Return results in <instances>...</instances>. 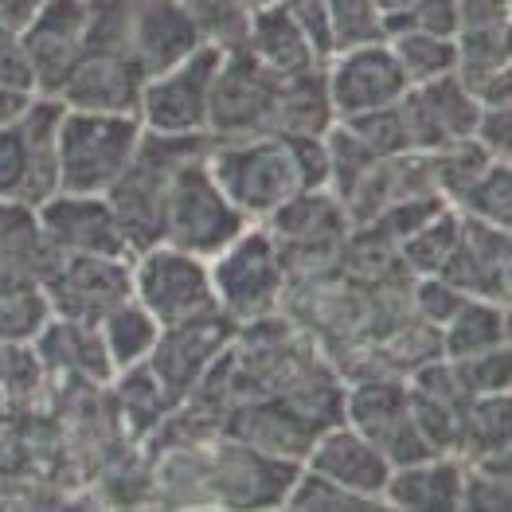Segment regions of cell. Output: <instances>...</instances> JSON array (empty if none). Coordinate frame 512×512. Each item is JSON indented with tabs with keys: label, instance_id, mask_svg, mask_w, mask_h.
I'll return each instance as SVG.
<instances>
[{
	"label": "cell",
	"instance_id": "obj_1",
	"mask_svg": "<svg viewBox=\"0 0 512 512\" xmlns=\"http://www.w3.org/2000/svg\"><path fill=\"white\" fill-rule=\"evenodd\" d=\"M90 4V51H114L129 59L141 79L180 63L204 40L200 24L180 0H86Z\"/></svg>",
	"mask_w": 512,
	"mask_h": 512
},
{
	"label": "cell",
	"instance_id": "obj_2",
	"mask_svg": "<svg viewBox=\"0 0 512 512\" xmlns=\"http://www.w3.org/2000/svg\"><path fill=\"white\" fill-rule=\"evenodd\" d=\"M208 145H212L208 133H192V137L149 133V129L141 133V145H137L133 161L114 180V188L106 192V204H110V212H114L122 235H126L129 255L161 243L172 180L188 161L204 157Z\"/></svg>",
	"mask_w": 512,
	"mask_h": 512
},
{
	"label": "cell",
	"instance_id": "obj_3",
	"mask_svg": "<svg viewBox=\"0 0 512 512\" xmlns=\"http://www.w3.org/2000/svg\"><path fill=\"white\" fill-rule=\"evenodd\" d=\"M137 114H98V110H59L55 126V172L59 192L106 196L126 172L141 145Z\"/></svg>",
	"mask_w": 512,
	"mask_h": 512
},
{
	"label": "cell",
	"instance_id": "obj_4",
	"mask_svg": "<svg viewBox=\"0 0 512 512\" xmlns=\"http://www.w3.org/2000/svg\"><path fill=\"white\" fill-rule=\"evenodd\" d=\"M208 169H212L215 184L223 188V196L251 223H266L282 204H290L298 192H305L294 145L282 133H258V137H243V141H212Z\"/></svg>",
	"mask_w": 512,
	"mask_h": 512
},
{
	"label": "cell",
	"instance_id": "obj_5",
	"mask_svg": "<svg viewBox=\"0 0 512 512\" xmlns=\"http://www.w3.org/2000/svg\"><path fill=\"white\" fill-rule=\"evenodd\" d=\"M208 270L219 313H227L239 329L270 321L286 298L290 262L266 223H251L247 231H239L219 255L208 258Z\"/></svg>",
	"mask_w": 512,
	"mask_h": 512
},
{
	"label": "cell",
	"instance_id": "obj_6",
	"mask_svg": "<svg viewBox=\"0 0 512 512\" xmlns=\"http://www.w3.org/2000/svg\"><path fill=\"white\" fill-rule=\"evenodd\" d=\"M129 294L141 301L161 329L215 313V290L208 258L188 255L172 243H153L129 255Z\"/></svg>",
	"mask_w": 512,
	"mask_h": 512
},
{
	"label": "cell",
	"instance_id": "obj_7",
	"mask_svg": "<svg viewBox=\"0 0 512 512\" xmlns=\"http://www.w3.org/2000/svg\"><path fill=\"white\" fill-rule=\"evenodd\" d=\"M59 102L36 94L20 118L0 126V204L40 208L47 196L59 192L55 172V126H59Z\"/></svg>",
	"mask_w": 512,
	"mask_h": 512
},
{
	"label": "cell",
	"instance_id": "obj_8",
	"mask_svg": "<svg viewBox=\"0 0 512 512\" xmlns=\"http://www.w3.org/2000/svg\"><path fill=\"white\" fill-rule=\"evenodd\" d=\"M251 219L239 212L223 188L215 184L208 169V153L188 161L176 172L169 188V204H165V235L161 243H172L188 255L212 258L219 255L239 231H247Z\"/></svg>",
	"mask_w": 512,
	"mask_h": 512
},
{
	"label": "cell",
	"instance_id": "obj_9",
	"mask_svg": "<svg viewBox=\"0 0 512 512\" xmlns=\"http://www.w3.org/2000/svg\"><path fill=\"white\" fill-rule=\"evenodd\" d=\"M219 55H223V47L208 40L200 43L196 51H188L180 63L149 75L141 83V98H137L141 129L172 133V137L208 133V98H212Z\"/></svg>",
	"mask_w": 512,
	"mask_h": 512
},
{
	"label": "cell",
	"instance_id": "obj_10",
	"mask_svg": "<svg viewBox=\"0 0 512 512\" xmlns=\"http://www.w3.org/2000/svg\"><path fill=\"white\" fill-rule=\"evenodd\" d=\"M278 75H270L251 51L223 47L208 98V137L212 141H243L258 133H274L278 110Z\"/></svg>",
	"mask_w": 512,
	"mask_h": 512
},
{
	"label": "cell",
	"instance_id": "obj_11",
	"mask_svg": "<svg viewBox=\"0 0 512 512\" xmlns=\"http://www.w3.org/2000/svg\"><path fill=\"white\" fill-rule=\"evenodd\" d=\"M239 337V325L227 313H204L196 321L184 325H169L161 329V337L149 352V372L161 380L169 391V399L180 407L184 399L196 395V387L204 384L215 372V364L227 356V348Z\"/></svg>",
	"mask_w": 512,
	"mask_h": 512
},
{
	"label": "cell",
	"instance_id": "obj_12",
	"mask_svg": "<svg viewBox=\"0 0 512 512\" xmlns=\"http://www.w3.org/2000/svg\"><path fill=\"white\" fill-rule=\"evenodd\" d=\"M325 90H329L333 118L348 122V118H364L395 106L407 94V79L387 40H380L325 55Z\"/></svg>",
	"mask_w": 512,
	"mask_h": 512
},
{
	"label": "cell",
	"instance_id": "obj_13",
	"mask_svg": "<svg viewBox=\"0 0 512 512\" xmlns=\"http://www.w3.org/2000/svg\"><path fill=\"white\" fill-rule=\"evenodd\" d=\"M341 419L352 423L360 434H368L384 450L391 466L434 454L415 427L411 395H407V384L399 380H364V384L348 387L341 399Z\"/></svg>",
	"mask_w": 512,
	"mask_h": 512
},
{
	"label": "cell",
	"instance_id": "obj_14",
	"mask_svg": "<svg viewBox=\"0 0 512 512\" xmlns=\"http://www.w3.org/2000/svg\"><path fill=\"white\" fill-rule=\"evenodd\" d=\"M43 290L51 298L55 317L98 325L102 313L129 298V258L55 255L43 274Z\"/></svg>",
	"mask_w": 512,
	"mask_h": 512
},
{
	"label": "cell",
	"instance_id": "obj_15",
	"mask_svg": "<svg viewBox=\"0 0 512 512\" xmlns=\"http://www.w3.org/2000/svg\"><path fill=\"white\" fill-rule=\"evenodd\" d=\"M403 137H407V153H442L458 141H470L477 126V102L470 90L450 79H434L423 86H407V94L395 102Z\"/></svg>",
	"mask_w": 512,
	"mask_h": 512
},
{
	"label": "cell",
	"instance_id": "obj_16",
	"mask_svg": "<svg viewBox=\"0 0 512 512\" xmlns=\"http://www.w3.org/2000/svg\"><path fill=\"white\" fill-rule=\"evenodd\" d=\"M36 223H40V235L51 247V255L129 258V243L106 204V196L55 192L36 208Z\"/></svg>",
	"mask_w": 512,
	"mask_h": 512
},
{
	"label": "cell",
	"instance_id": "obj_17",
	"mask_svg": "<svg viewBox=\"0 0 512 512\" xmlns=\"http://www.w3.org/2000/svg\"><path fill=\"white\" fill-rule=\"evenodd\" d=\"M86 28H90L86 0H47L40 16L20 32L40 94L55 98L63 79L75 71L86 51Z\"/></svg>",
	"mask_w": 512,
	"mask_h": 512
},
{
	"label": "cell",
	"instance_id": "obj_18",
	"mask_svg": "<svg viewBox=\"0 0 512 512\" xmlns=\"http://www.w3.org/2000/svg\"><path fill=\"white\" fill-rule=\"evenodd\" d=\"M462 215V212H458ZM462 298L505 301L509 305V274H512V247L509 227H489L462 215L458 243L438 270Z\"/></svg>",
	"mask_w": 512,
	"mask_h": 512
},
{
	"label": "cell",
	"instance_id": "obj_19",
	"mask_svg": "<svg viewBox=\"0 0 512 512\" xmlns=\"http://www.w3.org/2000/svg\"><path fill=\"white\" fill-rule=\"evenodd\" d=\"M301 466L337 481L352 493H360V497H376V501H384V485L387 473H391L384 450L344 419L313 434L309 450L301 454Z\"/></svg>",
	"mask_w": 512,
	"mask_h": 512
},
{
	"label": "cell",
	"instance_id": "obj_20",
	"mask_svg": "<svg viewBox=\"0 0 512 512\" xmlns=\"http://www.w3.org/2000/svg\"><path fill=\"white\" fill-rule=\"evenodd\" d=\"M141 71L114 55V51H90L75 63V71L55 90V102L67 110H98V114H137L141 98Z\"/></svg>",
	"mask_w": 512,
	"mask_h": 512
},
{
	"label": "cell",
	"instance_id": "obj_21",
	"mask_svg": "<svg viewBox=\"0 0 512 512\" xmlns=\"http://www.w3.org/2000/svg\"><path fill=\"white\" fill-rule=\"evenodd\" d=\"M462 481H466V462L458 454H427V458L391 466L384 485V509L458 512Z\"/></svg>",
	"mask_w": 512,
	"mask_h": 512
},
{
	"label": "cell",
	"instance_id": "obj_22",
	"mask_svg": "<svg viewBox=\"0 0 512 512\" xmlns=\"http://www.w3.org/2000/svg\"><path fill=\"white\" fill-rule=\"evenodd\" d=\"M512 28H462L454 36L458 59L454 79L470 90L477 106H505L512 102Z\"/></svg>",
	"mask_w": 512,
	"mask_h": 512
},
{
	"label": "cell",
	"instance_id": "obj_23",
	"mask_svg": "<svg viewBox=\"0 0 512 512\" xmlns=\"http://www.w3.org/2000/svg\"><path fill=\"white\" fill-rule=\"evenodd\" d=\"M243 51H251L258 63L278 75V79H290L301 71H313L325 63L321 47L301 32V24L282 8V4H270V8H255L247 16V28H243Z\"/></svg>",
	"mask_w": 512,
	"mask_h": 512
},
{
	"label": "cell",
	"instance_id": "obj_24",
	"mask_svg": "<svg viewBox=\"0 0 512 512\" xmlns=\"http://www.w3.org/2000/svg\"><path fill=\"white\" fill-rule=\"evenodd\" d=\"M47 372H71L86 384H110L114 368L106 360V348L98 337V325L71 321V317H51L40 341L32 344Z\"/></svg>",
	"mask_w": 512,
	"mask_h": 512
},
{
	"label": "cell",
	"instance_id": "obj_25",
	"mask_svg": "<svg viewBox=\"0 0 512 512\" xmlns=\"http://www.w3.org/2000/svg\"><path fill=\"white\" fill-rule=\"evenodd\" d=\"M512 403L509 391H493V395H470L462 403L458 415V442L454 454L462 462H481V458H509L512 442Z\"/></svg>",
	"mask_w": 512,
	"mask_h": 512
},
{
	"label": "cell",
	"instance_id": "obj_26",
	"mask_svg": "<svg viewBox=\"0 0 512 512\" xmlns=\"http://www.w3.org/2000/svg\"><path fill=\"white\" fill-rule=\"evenodd\" d=\"M509 344V305L505 301L466 298L454 317L438 329V348L446 360H466L477 352Z\"/></svg>",
	"mask_w": 512,
	"mask_h": 512
},
{
	"label": "cell",
	"instance_id": "obj_27",
	"mask_svg": "<svg viewBox=\"0 0 512 512\" xmlns=\"http://www.w3.org/2000/svg\"><path fill=\"white\" fill-rule=\"evenodd\" d=\"M333 122L337 118H333L329 90H325V63L278 83L274 133H282V137H325V129Z\"/></svg>",
	"mask_w": 512,
	"mask_h": 512
},
{
	"label": "cell",
	"instance_id": "obj_28",
	"mask_svg": "<svg viewBox=\"0 0 512 512\" xmlns=\"http://www.w3.org/2000/svg\"><path fill=\"white\" fill-rule=\"evenodd\" d=\"M98 337H102L110 368L122 372V368H133V364H145V360H149L153 344L161 337V325H157V317H153L141 301L129 294V298L118 301L110 313H102Z\"/></svg>",
	"mask_w": 512,
	"mask_h": 512
},
{
	"label": "cell",
	"instance_id": "obj_29",
	"mask_svg": "<svg viewBox=\"0 0 512 512\" xmlns=\"http://www.w3.org/2000/svg\"><path fill=\"white\" fill-rule=\"evenodd\" d=\"M110 384L118 395V411H122V419L133 434H153L176 411V403L161 387V380L149 372V364H133V368L114 372Z\"/></svg>",
	"mask_w": 512,
	"mask_h": 512
},
{
	"label": "cell",
	"instance_id": "obj_30",
	"mask_svg": "<svg viewBox=\"0 0 512 512\" xmlns=\"http://www.w3.org/2000/svg\"><path fill=\"white\" fill-rule=\"evenodd\" d=\"M387 47H391L407 86H423L454 75V59H458L454 36H430V32H415V28H399V32H387Z\"/></svg>",
	"mask_w": 512,
	"mask_h": 512
},
{
	"label": "cell",
	"instance_id": "obj_31",
	"mask_svg": "<svg viewBox=\"0 0 512 512\" xmlns=\"http://www.w3.org/2000/svg\"><path fill=\"white\" fill-rule=\"evenodd\" d=\"M51 317H55V309H51V298H47L40 278L0 286V344H8V348L36 344Z\"/></svg>",
	"mask_w": 512,
	"mask_h": 512
},
{
	"label": "cell",
	"instance_id": "obj_32",
	"mask_svg": "<svg viewBox=\"0 0 512 512\" xmlns=\"http://www.w3.org/2000/svg\"><path fill=\"white\" fill-rule=\"evenodd\" d=\"M458 231H462V215H458V208L446 204V208L430 215L427 223H419L407 239H399L395 255L415 278L419 274H438L446 266L450 251H454V243H458Z\"/></svg>",
	"mask_w": 512,
	"mask_h": 512
},
{
	"label": "cell",
	"instance_id": "obj_33",
	"mask_svg": "<svg viewBox=\"0 0 512 512\" xmlns=\"http://www.w3.org/2000/svg\"><path fill=\"white\" fill-rule=\"evenodd\" d=\"M450 208H458L466 219L489 223V227H509L512 223V161H489Z\"/></svg>",
	"mask_w": 512,
	"mask_h": 512
},
{
	"label": "cell",
	"instance_id": "obj_34",
	"mask_svg": "<svg viewBox=\"0 0 512 512\" xmlns=\"http://www.w3.org/2000/svg\"><path fill=\"white\" fill-rule=\"evenodd\" d=\"M387 40V20L376 0H325V43L329 55L360 43Z\"/></svg>",
	"mask_w": 512,
	"mask_h": 512
},
{
	"label": "cell",
	"instance_id": "obj_35",
	"mask_svg": "<svg viewBox=\"0 0 512 512\" xmlns=\"http://www.w3.org/2000/svg\"><path fill=\"white\" fill-rule=\"evenodd\" d=\"M282 509H305V512H372L384 509V501L376 497H360L352 489H344L337 481L321 477V473L305 470L301 466L290 493H286V505Z\"/></svg>",
	"mask_w": 512,
	"mask_h": 512
},
{
	"label": "cell",
	"instance_id": "obj_36",
	"mask_svg": "<svg viewBox=\"0 0 512 512\" xmlns=\"http://www.w3.org/2000/svg\"><path fill=\"white\" fill-rule=\"evenodd\" d=\"M180 4L200 24L204 40L219 43V47H235V43L243 40L247 16H251V8L243 0H180Z\"/></svg>",
	"mask_w": 512,
	"mask_h": 512
},
{
	"label": "cell",
	"instance_id": "obj_37",
	"mask_svg": "<svg viewBox=\"0 0 512 512\" xmlns=\"http://www.w3.org/2000/svg\"><path fill=\"white\" fill-rule=\"evenodd\" d=\"M454 380L462 387V395H493V391H509V344L477 352L466 360H450Z\"/></svg>",
	"mask_w": 512,
	"mask_h": 512
},
{
	"label": "cell",
	"instance_id": "obj_38",
	"mask_svg": "<svg viewBox=\"0 0 512 512\" xmlns=\"http://www.w3.org/2000/svg\"><path fill=\"white\" fill-rule=\"evenodd\" d=\"M399 28H415V32H430V36H458L462 20H458V0H415L403 16L387 20V32Z\"/></svg>",
	"mask_w": 512,
	"mask_h": 512
},
{
	"label": "cell",
	"instance_id": "obj_39",
	"mask_svg": "<svg viewBox=\"0 0 512 512\" xmlns=\"http://www.w3.org/2000/svg\"><path fill=\"white\" fill-rule=\"evenodd\" d=\"M462 301L466 298L442 274H419V282H415V309H419V321H427L430 329H442Z\"/></svg>",
	"mask_w": 512,
	"mask_h": 512
},
{
	"label": "cell",
	"instance_id": "obj_40",
	"mask_svg": "<svg viewBox=\"0 0 512 512\" xmlns=\"http://www.w3.org/2000/svg\"><path fill=\"white\" fill-rule=\"evenodd\" d=\"M0 90H16V94H40L36 90V75L28 63V51L20 32L0 24Z\"/></svg>",
	"mask_w": 512,
	"mask_h": 512
},
{
	"label": "cell",
	"instance_id": "obj_41",
	"mask_svg": "<svg viewBox=\"0 0 512 512\" xmlns=\"http://www.w3.org/2000/svg\"><path fill=\"white\" fill-rule=\"evenodd\" d=\"M473 141L489 157L512 161V102H505V106H481L477 110V126H473Z\"/></svg>",
	"mask_w": 512,
	"mask_h": 512
},
{
	"label": "cell",
	"instance_id": "obj_42",
	"mask_svg": "<svg viewBox=\"0 0 512 512\" xmlns=\"http://www.w3.org/2000/svg\"><path fill=\"white\" fill-rule=\"evenodd\" d=\"M458 20L462 28H512V0H458Z\"/></svg>",
	"mask_w": 512,
	"mask_h": 512
},
{
	"label": "cell",
	"instance_id": "obj_43",
	"mask_svg": "<svg viewBox=\"0 0 512 512\" xmlns=\"http://www.w3.org/2000/svg\"><path fill=\"white\" fill-rule=\"evenodd\" d=\"M47 0H0V24L12 32H24L36 16L43 12Z\"/></svg>",
	"mask_w": 512,
	"mask_h": 512
},
{
	"label": "cell",
	"instance_id": "obj_44",
	"mask_svg": "<svg viewBox=\"0 0 512 512\" xmlns=\"http://www.w3.org/2000/svg\"><path fill=\"white\" fill-rule=\"evenodd\" d=\"M36 94H16V90H0V126H8L12 118L24 114V106L32 102Z\"/></svg>",
	"mask_w": 512,
	"mask_h": 512
},
{
	"label": "cell",
	"instance_id": "obj_45",
	"mask_svg": "<svg viewBox=\"0 0 512 512\" xmlns=\"http://www.w3.org/2000/svg\"><path fill=\"white\" fill-rule=\"evenodd\" d=\"M411 4H415V0H376V8L384 12V20H395V16H403Z\"/></svg>",
	"mask_w": 512,
	"mask_h": 512
},
{
	"label": "cell",
	"instance_id": "obj_46",
	"mask_svg": "<svg viewBox=\"0 0 512 512\" xmlns=\"http://www.w3.org/2000/svg\"><path fill=\"white\" fill-rule=\"evenodd\" d=\"M243 4L255 12V8H270V4H278V0H243Z\"/></svg>",
	"mask_w": 512,
	"mask_h": 512
},
{
	"label": "cell",
	"instance_id": "obj_47",
	"mask_svg": "<svg viewBox=\"0 0 512 512\" xmlns=\"http://www.w3.org/2000/svg\"><path fill=\"white\" fill-rule=\"evenodd\" d=\"M4 356H8V344H0V372H4Z\"/></svg>",
	"mask_w": 512,
	"mask_h": 512
}]
</instances>
